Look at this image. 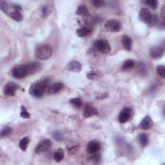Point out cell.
Here are the masks:
<instances>
[{
  "label": "cell",
  "mask_w": 165,
  "mask_h": 165,
  "mask_svg": "<svg viewBox=\"0 0 165 165\" xmlns=\"http://www.w3.org/2000/svg\"><path fill=\"white\" fill-rule=\"evenodd\" d=\"M40 68V64L37 63L16 65L12 70V75L16 79H23L26 76L37 72Z\"/></svg>",
  "instance_id": "6da1fadb"
},
{
  "label": "cell",
  "mask_w": 165,
  "mask_h": 165,
  "mask_svg": "<svg viewBox=\"0 0 165 165\" xmlns=\"http://www.w3.org/2000/svg\"><path fill=\"white\" fill-rule=\"evenodd\" d=\"M49 81L48 79L44 78L33 83L29 89L30 94L34 97L39 98L43 96L48 87Z\"/></svg>",
  "instance_id": "7a4b0ae2"
},
{
  "label": "cell",
  "mask_w": 165,
  "mask_h": 165,
  "mask_svg": "<svg viewBox=\"0 0 165 165\" xmlns=\"http://www.w3.org/2000/svg\"><path fill=\"white\" fill-rule=\"evenodd\" d=\"M52 55V49L48 45H43L37 49L36 56L38 59L47 60L51 58Z\"/></svg>",
  "instance_id": "3957f363"
},
{
  "label": "cell",
  "mask_w": 165,
  "mask_h": 165,
  "mask_svg": "<svg viewBox=\"0 0 165 165\" xmlns=\"http://www.w3.org/2000/svg\"><path fill=\"white\" fill-rule=\"evenodd\" d=\"M94 45L97 50L103 54H108L111 51V45L105 40H96L94 43Z\"/></svg>",
  "instance_id": "277c9868"
},
{
  "label": "cell",
  "mask_w": 165,
  "mask_h": 165,
  "mask_svg": "<svg viewBox=\"0 0 165 165\" xmlns=\"http://www.w3.org/2000/svg\"><path fill=\"white\" fill-rule=\"evenodd\" d=\"M104 27L111 32H118L122 30V24L118 20L111 19L106 22Z\"/></svg>",
  "instance_id": "5b68a950"
},
{
  "label": "cell",
  "mask_w": 165,
  "mask_h": 165,
  "mask_svg": "<svg viewBox=\"0 0 165 165\" xmlns=\"http://www.w3.org/2000/svg\"><path fill=\"white\" fill-rule=\"evenodd\" d=\"M19 89V86L14 82H9L5 85L3 89L4 94L8 97L15 96L16 92Z\"/></svg>",
  "instance_id": "8992f818"
},
{
  "label": "cell",
  "mask_w": 165,
  "mask_h": 165,
  "mask_svg": "<svg viewBox=\"0 0 165 165\" xmlns=\"http://www.w3.org/2000/svg\"><path fill=\"white\" fill-rule=\"evenodd\" d=\"M52 146V142L50 139H45L38 144V145L36 146L35 149V152L38 154V153H41L42 152H46L50 149Z\"/></svg>",
  "instance_id": "52a82bcc"
},
{
  "label": "cell",
  "mask_w": 165,
  "mask_h": 165,
  "mask_svg": "<svg viewBox=\"0 0 165 165\" xmlns=\"http://www.w3.org/2000/svg\"><path fill=\"white\" fill-rule=\"evenodd\" d=\"M131 109L128 107H125L121 111L119 115V122L121 124L126 123L128 122L130 116H131Z\"/></svg>",
  "instance_id": "ba28073f"
},
{
  "label": "cell",
  "mask_w": 165,
  "mask_h": 165,
  "mask_svg": "<svg viewBox=\"0 0 165 165\" xmlns=\"http://www.w3.org/2000/svg\"><path fill=\"white\" fill-rule=\"evenodd\" d=\"M101 144L97 141H91L87 145L86 151L90 154H94L101 150Z\"/></svg>",
  "instance_id": "9c48e42d"
},
{
  "label": "cell",
  "mask_w": 165,
  "mask_h": 165,
  "mask_svg": "<svg viewBox=\"0 0 165 165\" xmlns=\"http://www.w3.org/2000/svg\"><path fill=\"white\" fill-rule=\"evenodd\" d=\"M152 16L150 11L147 8H142L139 12V19L145 23H150Z\"/></svg>",
  "instance_id": "30bf717a"
},
{
  "label": "cell",
  "mask_w": 165,
  "mask_h": 165,
  "mask_svg": "<svg viewBox=\"0 0 165 165\" xmlns=\"http://www.w3.org/2000/svg\"><path fill=\"white\" fill-rule=\"evenodd\" d=\"M83 115L85 118H90L92 116H94V115H98V112L96 108L92 106L91 104H87L85 105L84 108Z\"/></svg>",
  "instance_id": "8fae6325"
},
{
  "label": "cell",
  "mask_w": 165,
  "mask_h": 165,
  "mask_svg": "<svg viewBox=\"0 0 165 165\" xmlns=\"http://www.w3.org/2000/svg\"><path fill=\"white\" fill-rule=\"evenodd\" d=\"M140 128L142 130H147L150 129L153 126V121L149 115H146L142 119L139 124Z\"/></svg>",
  "instance_id": "7c38bea8"
},
{
  "label": "cell",
  "mask_w": 165,
  "mask_h": 165,
  "mask_svg": "<svg viewBox=\"0 0 165 165\" xmlns=\"http://www.w3.org/2000/svg\"><path fill=\"white\" fill-rule=\"evenodd\" d=\"M164 48L161 47H154L151 48L150 51V56L153 59H159L163 57L164 54Z\"/></svg>",
  "instance_id": "4fadbf2b"
},
{
  "label": "cell",
  "mask_w": 165,
  "mask_h": 165,
  "mask_svg": "<svg viewBox=\"0 0 165 165\" xmlns=\"http://www.w3.org/2000/svg\"><path fill=\"white\" fill-rule=\"evenodd\" d=\"M66 67H67L68 70L74 72H79L82 69L81 64L79 61H75V60L69 62Z\"/></svg>",
  "instance_id": "5bb4252c"
},
{
  "label": "cell",
  "mask_w": 165,
  "mask_h": 165,
  "mask_svg": "<svg viewBox=\"0 0 165 165\" xmlns=\"http://www.w3.org/2000/svg\"><path fill=\"white\" fill-rule=\"evenodd\" d=\"M64 87V84L63 82H55L52 84L48 89V94H55L58 92L61 91Z\"/></svg>",
  "instance_id": "9a60e30c"
},
{
  "label": "cell",
  "mask_w": 165,
  "mask_h": 165,
  "mask_svg": "<svg viewBox=\"0 0 165 165\" xmlns=\"http://www.w3.org/2000/svg\"><path fill=\"white\" fill-rule=\"evenodd\" d=\"M121 43L125 50L128 51H131L132 47L133 41L130 36L127 35H123L121 38Z\"/></svg>",
  "instance_id": "2e32d148"
},
{
  "label": "cell",
  "mask_w": 165,
  "mask_h": 165,
  "mask_svg": "<svg viewBox=\"0 0 165 165\" xmlns=\"http://www.w3.org/2000/svg\"><path fill=\"white\" fill-rule=\"evenodd\" d=\"M65 157V152L62 148H58V149L54 153V159L57 163L61 162Z\"/></svg>",
  "instance_id": "e0dca14e"
},
{
  "label": "cell",
  "mask_w": 165,
  "mask_h": 165,
  "mask_svg": "<svg viewBox=\"0 0 165 165\" xmlns=\"http://www.w3.org/2000/svg\"><path fill=\"white\" fill-rule=\"evenodd\" d=\"M138 140L140 145L142 147H146L149 143V137L146 134H141L138 136Z\"/></svg>",
  "instance_id": "ac0fdd59"
},
{
  "label": "cell",
  "mask_w": 165,
  "mask_h": 165,
  "mask_svg": "<svg viewBox=\"0 0 165 165\" xmlns=\"http://www.w3.org/2000/svg\"><path fill=\"white\" fill-rule=\"evenodd\" d=\"M76 14L78 16H84V17H89L90 16V12L88 9L84 5H81L76 10Z\"/></svg>",
  "instance_id": "d6986e66"
},
{
  "label": "cell",
  "mask_w": 165,
  "mask_h": 165,
  "mask_svg": "<svg viewBox=\"0 0 165 165\" xmlns=\"http://www.w3.org/2000/svg\"><path fill=\"white\" fill-rule=\"evenodd\" d=\"M30 142V139L28 137H25L23 139H21L19 143V147L22 151H26L28 148L29 144Z\"/></svg>",
  "instance_id": "ffe728a7"
},
{
  "label": "cell",
  "mask_w": 165,
  "mask_h": 165,
  "mask_svg": "<svg viewBox=\"0 0 165 165\" xmlns=\"http://www.w3.org/2000/svg\"><path fill=\"white\" fill-rule=\"evenodd\" d=\"M135 66V61L132 59H127L124 61L122 65V69L123 70H128L132 69Z\"/></svg>",
  "instance_id": "44dd1931"
},
{
  "label": "cell",
  "mask_w": 165,
  "mask_h": 165,
  "mask_svg": "<svg viewBox=\"0 0 165 165\" xmlns=\"http://www.w3.org/2000/svg\"><path fill=\"white\" fill-rule=\"evenodd\" d=\"M9 16L12 18L13 19L17 21H21L23 19V16L21 14V12L17 10H14L13 12H11L9 14Z\"/></svg>",
  "instance_id": "7402d4cb"
},
{
  "label": "cell",
  "mask_w": 165,
  "mask_h": 165,
  "mask_svg": "<svg viewBox=\"0 0 165 165\" xmlns=\"http://www.w3.org/2000/svg\"><path fill=\"white\" fill-rule=\"evenodd\" d=\"M91 32V30L89 28H86V27H82L78 30H77L76 32L77 34L79 37H85L87 35H89Z\"/></svg>",
  "instance_id": "603a6c76"
},
{
  "label": "cell",
  "mask_w": 165,
  "mask_h": 165,
  "mask_svg": "<svg viewBox=\"0 0 165 165\" xmlns=\"http://www.w3.org/2000/svg\"><path fill=\"white\" fill-rule=\"evenodd\" d=\"M70 103L72 104L73 106H74L76 108H80L82 106V101L81 100V99L79 97H74L71 99L70 100Z\"/></svg>",
  "instance_id": "cb8c5ba5"
},
{
  "label": "cell",
  "mask_w": 165,
  "mask_h": 165,
  "mask_svg": "<svg viewBox=\"0 0 165 165\" xmlns=\"http://www.w3.org/2000/svg\"><path fill=\"white\" fill-rule=\"evenodd\" d=\"M157 72L158 75L163 79L165 78V67L164 65H159L157 67Z\"/></svg>",
  "instance_id": "d4e9b609"
},
{
  "label": "cell",
  "mask_w": 165,
  "mask_h": 165,
  "mask_svg": "<svg viewBox=\"0 0 165 165\" xmlns=\"http://www.w3.org/2000/svg\"><path fill=\"white\" fill-rule=\"evenodd\" d=\"M145 3L153 10L156 9L158 7V2L157 0H147Z\"/></svg>",
  "instance_id": "484cf974"
},
{
  "label": "cell",
  "mask_w": 165,
  "mask_h": 165,
  "mask_svg": "<svg viewBox=\"0 0 165 165\" xmlns=\"http://www.w3.org/2000/svg\"><path fill=\"white\" fill-rule=\"evenodd\" d=\"M12 128L10 127V126H5L4 128H3L2 129V131H1V136L2 137H5V136H7L8 135H9L11 132H12Z\"/></svg>",
  "instance_id": "4316f807"
},
{
  "label": "cell",
  "mask_w": 165,
  "mask_h": 165,
  "mask_svg": "<svg viewBox=\"0 0 165 165\" xmlns=\"http://www.w3.org/2000/svg\"><path fill=\"white\" fill-rule=\"evenodd\" d=\"M21 112L20 113V116L23 118L29 119L30 118V115L29 112L26 111V109L24 106H21Z\"/></svg>",
  "instance_id": "83f0119b"
},
{
  "label": "cell",
  "mask_w": 165,
  "mask_h": 165,
  "mask_svg": "<svg viewBox=\"0 0 165 165\" xmlns=\"http://www.w3.org/2000/svg\"><path fill=\"white\" fill-rule=\"evenodd\" d=\"M104 1L103 0H92V5L96 8H100L104 5Z\"/></svg>",
  "instance_id": "f1b7e54d"
},
{
  "label": "cell",
  "mask_w": 165,
  "mask_h": 165,
  "mask_svg": "<svg viewBox=\"0 0 165 165\" xmlns=\"http://www.w3.org/2000/svg\"><path fill=\"white\" fill-rule=\"evenodd\" d=\"M0 9H1V10L3 12L7 13L9 10V5L6 2L2 0V1L0 2Z\"/></svg>",
  "instance_id": "f546056e"
},
{
  "label": "cell",
  "mask_w": 165,
  "mask_h": 165,
  "mask_svg": "<svg viewBox=\"0 0 165 165\" xmlns=\"http://www.w3.org/2000/svg\"><path fill=\"white\" fill-rule=\"evenodd\" d=\"M101 159V156L100 154H95V155H93L90 158V160H91L93 163L95 164H97V163H99L100 162Z\"/></svg>",
  "instance_id": "4dcf8cb0"
},
{
  "label": "cell",
  "mask_w": 165,
  "mask_h": 165,
  "mask_svg": "<svg viewBox=\"0 0 165 165\" xmlns=\"http://www.w3.org/2000/svg\"><path fill=\"white\" fill-rule=\"evenodd\" d=\"M79 150V146H74L72 147H70L68 148V153L71 155H75L78 152Z\"/></svg>",
  "instance_id": "1f68e13d"
},
{
  "label": "cell",
  "mask_w": 165,
  "mask_h": 165,
  "mask_svg": "<svg viewBox=\"0 0 165 165\" xmlns=\"http://www.w3.org/2000/svg\"><path fill=\"white\" fill-rule=\"evenodd\" d=\"M99 77H100V75H99V74L97 72H92L87 75V78L92 80H96L98 79Z\"/></svg>",
  "instance_id": "d6a6232c"
},
{
  "label": "cell",
  "mask_w": 165,
  "mask_h": 165,
  "mask_svg": "<svg viewBox=\"0 0 165 165\" xmlns=\"http://www.w3.org/2000/svg\"><path fill=\"white\" fill-rule=\"evenodd\" d=\"M53 137L55 139L58 141H61L62 140V138H63L62 134L58 132H55L53 134Z\"/></svg>",
  "instance_id": "836d02e7"
},
{
  "label": "cell",
  "mask_w": 165,
  "mask_h": 165,
  "mask_svg": "<svg viewBox=\"0 0 165 165\" xmlns=\"http://www.w3.org/2000/svg\"><path fill=\"white\" fill-rule=\"evenodd\" d=\"M41 12H42L43 16H47L48 15V7H43L42 8Z\"/></svg>",
  "instance_id": "e575fe53"
},
{
  "label": "cell",
  "mask_w": 165,
  "mask_h": 165,
  "mask_svg": "<svg viewBox=\"0 0 165 165\" xmlns=\"http://www.w3.org/2000/svg\"><path fill=\"white\" fill-rule=\"evenodd\" d=\"M14 10L19 11V12H21V10H22V7L21 6H19V5H14Z\"/></svg>",
  "instance_id": "d590c367"
},
{
  "label": "cell",
  "mask_w": 165,
  "mask_h": 165,
  "mask_svg": "<svg viewBox=\"0 0 165 165\" xmlns=\"http://www.w3.org/2000/svg\"><path fill=\"white\" fill-rule=\"evenodd\" d=\"M164 9H165V5H164L163 7H162V9H161V16L162 19L164 20Z\"/></svg>",
  "instance_id": "8d00e7d4"
},
{
  "label": "cell",
  "mask_w": 165,
  "mask_h": 165,
  "mask_svg": "<svg viewBox=\"0 0 165 165\" xmlns=\"http://www.w3.org/2000/svg\"><path fill=\"white\" fill-rule=\"evenodd\" d=\"M108 96V94L107 93H102V94L100 96H98L97 97V99H104L107 97Z\"/></svg>",
  "instance_id": "74e56055"
}]
</instances>
